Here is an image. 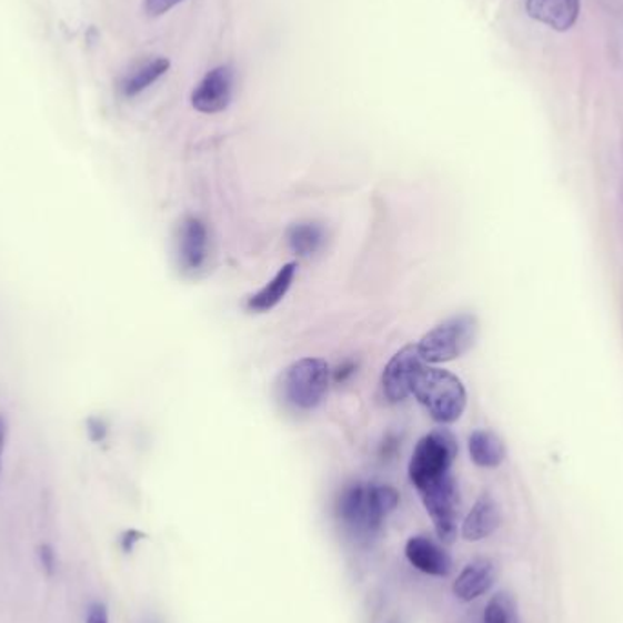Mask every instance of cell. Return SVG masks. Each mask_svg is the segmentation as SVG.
I'll use <instances>...</instances> for the list:
<instances>
[{
  "label": "cell",
  "mask_w": 623,
  "mask_h": 623,
  "mask_svg": "<svg viewBox=\"0 0 623 623\" xmlns=\"http://www.w3.org/2000/svg\"><path fill=\"white\" fill-rule=\"evenodd\" d=\"M527 13L554 31H567L576 24L580 0H527Z\"/></svg>",
  "instance_id": "7c38bea8"
},
{
  "label": "cell",
  "mask_w": 623,
  "mask_h": 623,
  "mask_svg": "<svg viewBox=\"0 0 623 623\" xmlns=\"http://www.w3.org/2000/svg\"><path fill=\"white\" fill-rule=\"evenodd\" d=\"M170 68V61L164 57H155L150 61L142 62L135 70L130 71L121 82V92L124 97H135L152 87L153 82L161 79Z\"/></svg>",
  "instance_id": "2e32d148"
},
{
  "label": "cell",
  "mask_w": 623,
  "mask_h": 623,
  "mask_svg": "<svg viewBox=\"0 0 623 623\" xmlns=\"http://www.w3.org/2000/svg\"><path fill=\"white\" fill-rule=\"evenodd\" d=\"M87 623H110L107 605L101 602H93L88 607Z\"/></svg>",
  "instance_id": "44dd1931"
},
{
  "label": "cell",
  "mask_w": 623,
  "mask_h": 623,
  "mask_svg": "<svg viewBox=\"0 0 623 623\" xmlns=\"http://www.w3.org/2000/svg\"><path fill=\"white\" fill-rule=\"evenodd\" d=\"M483 623H520L516 600L508 591H500L486 603Z\"/></svg>",
  "instance_id": "ac0fdd59"
},
{
  "label": "cell",
  "mask_w": 623,
  "mask_h": 623,
  "mask_svg": "<svg viewBox=\"0 0 623 623\" xmlns=\"http://www.w3.org/2000/svg\"><path fill=\"white\" fill-rule=\"evenodd\" d=\"M144 534L142 532L135 531V529H130V531L122 532L121 536V549L124 553H132L135 543L141 542Z\"/></svg>",
  "instance_id": "7402d4cb"
},
{
  "label": "cell",
  "mask_w": 623,
  "mask_h": 623,
  "mask_svg": "<svg viewBox=\"0 0 623 623\" xmlns=\"http://www.w3.org/2000/svg\"><path fill=\"white\" fill-rule=\"evenodd\" d=\"M496 576V563L489 557H478L460 573L452 585V593L462 602H472L483 596L494 585Z\"/></svg>",
  "instance_id": "8fae6325"
},
{
  "label": "cell",
  "mask_w": 623,
  "mask_h": 623,
  "mask_svg": "<svg viewBox=\"0 0 623 623\" xmlns=\"http://www.w3.org/2000/svg\"><path fill=\"white\" fill-rule=\"evenodd\" d=\"M412 394L432 420L451 425L462 418L466 406V391L462 380L449 370L423 365L415 374Z\"/></svg>",
  "instance_id": "6da1fadb"
},
{
  "label": "cell",
  "mask_w": 623,
  "mask_h": 623,
  "mask_svg": "<svg viewBox=\"0 0 623 623\" xmlns=\"http://www.w3.org/2000/svg\"><path fill=\"white\" fill-rule=\"evenodd\" d=\"M469 452L472 462L482 469H496L505 460V445L491 431L472 432L469 438Z\"/></svg>",
  "instance_id": "9a60e30c"
},
{
  "label": "cell",
  "mask_w": 623,
  "mask_h": 623,
  "mask_svg": "<svg viewBox=\"0 0 623 623\" xmlns=\"http://www.w3.org/2000/svg\"><path fill=\"white\" fill-rule=\"evenodd\" d=\"M330 385L329 363L320 358H303L284 369L279 389L284 401L298 411H314Z\"/></svg>",
  "instance_id": "3957f363"
},
{
  "label": "cell",
  "mask_w": 623,
  "mask_h": 623,
  "mask_svg": "<svg viewBox=\"0 0 623 623\" xmlns=\"http://www.w3.org/2000/svg\"><path fill=\"white\" fill-rule=\"evenodd\" d=\"M423 365H425V361L421 358L418 345L403 346L389 361L383 378H381V385H383L386 400L391 403H400V401L405 400L406 395H411L415 374L420 372Z\"/></svg>",
  "instance_id": "52a82bcc"
},
{
  "label": "cell",
  "mask_w": 623,
  "mask_h": 623,
  "mask_svg": "<svg viewBox=\"0 0 623 623\" xmlns=\"http://www.w3.org/2000/svg\"><path fill=\"white\" fill-rule=\"evenodd\" d=\"M400 494L389 485L354 483L346 486L338 502V511L346 525L360 532H372L383 525L385 518L398 508Z\"/></svg>",
  "instance_id": "7a4b0ae2"
},
{
  "label": "cell",
  "mask_w": 623,
  "mask_h": 623,
  "mask_svg": "<svg viewBox=\"0 0 623 623\" xmlns=\"http://www.w3.org/2000/svg\"><path fill=\"white\" fill-rule=\"evenodd\" d=\"M233 92V71L230 67L213 68L192 93V107L201 113H219L229 108Z\"/></svg>",
  "instance_id": "ba28073f"
},
{
  "label": "cell",
  "mask_w": 623,
  "mask_h": 623,
  "mask_svg": "<svg viewBox=\"0 0 623 623\" xmlns=\"http://www.w3.org/2000/svg\"><path fill=\"white\" fill-rule=\"evenodd\" d=\"M502 523V512L498 508L496 500L491 494L478 498L474 508L466 514L463 522L462 534L466 542H480L491 536Z\"/></svg>",
  "instance_id": "4fadbf2b"
},
{
  "label": "cell",
  "mask_w": 623,
  "mask_h": 623,
  "mask_svg": "<svg viewBox=\"0 0 623 623\" xmlns=\"http://www.w3.org/2000/svg\"><path fill=\"white\" fill-rule=\"evenodd\" d=\"M39 560H41V565L47 571L48 576L56 573V553H53L50 543H42L39 547Z\"/></svg>",
  "instance_id": "ffe728a7"
},
{
  "label": "cell",
  "mask_w": 623,
  "mask_h": 623,
  "mask_svg": "<svg viewBox=\"0 0 623 623\" xmlns=\"http://www.w3.org/2000/svg\"><path fill=\"white\" fill-rule=\"evenodd\" d=\"M181 2L183 0H144V11L150 17H161Z\"/></svg>",
  "instance_id": "d6986e66"
},
{
  "label": "cell",
  "mask_w": 623,
  "mask_h": 623,
  "mask_svg": "<svg viewBox=\"0 0 623 623\" xmlns=\"http://www.w3.org/2000/svg\"><path fill=\"white\" fill-rule=\"evenodd\" d=\"M295 272H298V264H284L283 269L279 270L263 289L255 292L254 295H250L249 303H247L250 312L263 314L278 307L284 300V295L289 294L290 287L294 283Z\"/></svg>",
  "instance_id": "5bb4252c"
},
{
  "label": "cell",
  "mask_w": 623,
  "mask_h": 623,
  "mask_svg": "<svg viewBox=\"0 0 623 623\" xmlns=\"http://www.w3.org/2000/svg\"><path fill=\"white\" fill-rule=\"evenodd\" d=\"M324 229L318 223H295L287 232V241L295 255L312 258L323 249Z\"/></svg>",
  "instance_id": "e0dca14e"
},
{
  "label": "cell",
  "mask_w": 623,
  "mask_h": 623,
  "mask_svg": "<svg viewBox=\"0 0 623 623\" xmlns=\"http://www.w3.org/2000/svg\"><path fill=\"white\" fill-rule=\"evenodd\" d=\"M6 436H8V421L0 414V471H2V456H4Z\"/></svg>",
  "instance_id": "cb8c5ba5"
},
{
  "label": "cell",
  "mask_w": 623,
  "mask_h": 623,
  "mask_svg": "<svg viewBox=\"0 0 623 623\" xmlns=\"http://www.w3.org/2000/svg\"><path fill=\"white\" fill-rule=\"evenodd\" d=\"M406 560L421 573L446 577L452 573V557L440 543L426 536H412L405 545Z\"/></svg>",
  "instance_id": "30bf717a"
},
{
  "label": "cell",
  "mask_w": 623,
  "mask_h": 623,
  "mask_svg": "<svg viewBox=\"0 0 623 623\" xmlns=\"http://www.w3.org/2000/svg\"><path fill=\"white\" fill-rule=\"evenodd\" d=\"M88 425H90L88 431H90V436H92L93 441H102L107 438V425H104L101 420L93 418Z\"/></svg>",
  "instance_id": "603a6c76"
},
{
  "label": "cell",
  "mask_w": 623,
  "mask_h": 623,
  "mask_svg": "<svg viewBox=\"0 0 623 623\" xmlns=\"http://www.w3.org/2000/svg\"><path fill=\"white\" fill-rule=\"evenodd\" d=\"M179 267L187 274H198L208 261V230L207 224L199 218L187 215L179 227L178 238Z\"/></svg>",
  "instance_id": "9c48e42d"
},
{
  "label": "cell",
  "mask_w": 623,
  "mask_h": 623,
  "mask_svg": "<svg viewBox=\"0 0 623 623\" xmlns=\"http://www.w3.org/2000/svg\"><path fill=\"white\" fill-rule=\"evenodd\" d=\"M456 456V440L445 429L421 438L412 454L411 465H409V476H411L415 491L451 474V466Z\"/></svg>",
  "instance_id": "5b68a950"
},
{
  "label": "cell",
  "mask_w": 623,
  "mask_h": 623,
  "mask_svg": "<svg viewBox=\"0 0 623 623\" xmlns=\"http://www.w3.org/2000/svg\"><path fill=\"white\" fill-rule=\"evenodd\" d=\"M421 502L431 516L438 537L443 543H452L458 536L460 518V489L452 474L420 489Z\"/></svg>",
  "instance_id": "8992f818"
},
{
  "label": "cell",
  "mask_w": 623,
  "mask_h": 623,
  "mask_svg": "<svg viewBox=\"0 0 623 623\" xmlns=\"http://www.w3.org/2000/svg\"><path fill=\"white\" fill-rule=\"evenodd\" d=\"M478 320L471 314L454 315L426 332L418 343L425 363H446L462 358L478 338Z\"/></svg>",
  "instance_id": "277c9868"
}]
</instances>
